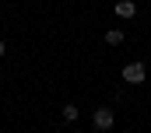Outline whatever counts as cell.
Returning a JSON list of instances; mask_svg holds the SVG:
<instances>
[{"label":"cell","mask_w":151,"mask_h":133,"mask_svg":"<svg viewBox=\"0 0 151 133\" xmlns=\"http://www.w3.org/2000/svg\"><path fill=\"white\" fill-rule=\"evenodd\" d=\"M144 77H148L144 63H137V60H134V63L123 66V81H127V84H144Z\"/></svg>","instance_id":"2"},{"label":"cell","mask_w":151,"mask_h":133,"mask_svg":"<svg viewBox=\"0 0 151 133\" xmlns=\"http://www.w3.org/2000/svg\"><path fill=\"white\" fill-rule=\"evenodd\" d=\"M4 53H7V46H4V42H0V56H4Z\"/></svg>","instance_id":"6"},{"label":"cell","mask_w":151,"mask_h":133,"mask_svg":"<svg viewBox=\"0 0 151 133\" xmlns=\"http://www.w3.org/2000/svg\"><path fill=\"white\" fill-rule=\"evenodd\" d=\"M106 46H123V28H109L106 32Z\"/></svg>","instance_id":"4"},{"label":"cell","mask_w":151,"mask_h":133,"mask_svg":"<svg viewBox=\"0 0 151 133\" xmlns=\"http://www.w3.org/2000/svg\"><path fill=\"white\" fill-rule=\"evenodd\" d=\"M113 123H116V116H113L109 105H99V109L91 112V126H95V130H113Z\"/></svg>","instance_id":"1"},{"label":"cell","mask_w":151,"mask_h":133,"mask_svg":"<svg viewBox=\"0 0 151 133\" xmlns=\"http://www.w3.org/2000/svg\"><path fill=\"white\" fill-rule=\"evenodd\" d=\"M77 116H81L77 105H63V123H77Z\"/></svg>","instance_id":"5"},{"label":"cell","mask_w":151,"mask_h":133,"mask_svg":"<svg viewBox=\"0 0 151 133\" xmlns=\"http://www.w3.org/2000/svg\"><path fill=\"white\" fill-rule=\"evenodd\" d=\"M116 18H123V21H130V18H137V4L134 0H116Z\"/></svg>","instance_id":"3"}]
</instances>
